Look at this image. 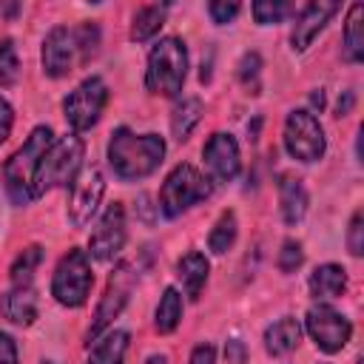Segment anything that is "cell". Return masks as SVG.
<instances>
[{
    "label": "cell",
    "mask_w": 364,
    "mask_h": 364,
    "mask_svg": "<svg viewBox=\"0 0 364 364\" xmlns=\"http://www.w3.org/2000/svg\"><path fill=\"white\" fill-rule=\"evenodd\" d=\"M299 341H301V324L293 316H282L273 324H267V330H264V350L273 358L293 353L299 347Z\"/></svg>",
    "instance_id": "obj_17"
},
{
    "label": "cell",
    "mask_w": 364,
    "mask_h": 364,
    "mask_svg": "<svg viewBox=\"0 0 364 364\" xmlns=\"http://www.w3.org/2000/svg\"><path fill=\"white\" fill-rule=\"evenodd\" d=\"M105 102H108V85L102 77H88L82 80L65 100H63V114H65V122L80 134V131H88L100 122L102 111H105Z\"/></svg>",
    "instance_id": "obj_9"
},
{
    "label": "cell",
    "mask_w": 364,
    "mask_h": 364,
    "mask_svg": "<svg viewBox=\"0 0 364 364\" xmlns=\"http://www.w3.org/2000/svg\"><path fill=\"white\" fill-rule=\"evenodd\" d=\"M165 14H168V6H156V3L136 9V14L131 20V40L134 43H145L154 34H159V28L165 26Z\"/></svg>",
    "instance_id": "obj_24"
},
{
    "label": "cell",
    "mask_w": 364,
    "mask_h": 364,
    "mask_svg": "<svg viewBox=\"0 0 364 364\" xmlns=\"http://www.w3.org/2000/svg\"><path fill=\"white\" fill-rule=\"evenodd\" d=\"M344 290H347V270L341 264L327 262V264H318L310 273V293H313V299H318V301L338 299V296H344Z\"/></svg>",
    "instance_id": "obj_19"
},
{
    "label": "cell",
    "mask_w": 364,
    "mask_h": 364,
    "mask_svg": "<svg viewBox=\"0 0 364 364\" xmlns=\"http://www.w3.org/2000/svg\"><path fill=\"white\" fill-rule=\"evenodd\" d=\"M301 262H304L301 242L287 239V242L282 245V250H279V270H282V273H296V270L301 267Z\"/></svg>",
    "instance_id": "obj_31"
},
{
    "label": "cell",
    "mask_w": 364,
    "mask_h": 364,
    "mask_svg": "<svg viewBox=\"0 0 364 364\" xmlns=\"http://www.w3.org/2000/svg\"><path fill=\"white\" fill-rule=\"evenodd\" d=\"M94 284V273H91V262L88 253L80 247H71L54 267L51 276V296L63 304V307H82L88 301Z\"/></svg>",
    "instance_id": "obj_7"
},
{
    "label": "cell",
    "mask_w": 364,
    "mask_h": 364,
    "mask_svg": "<svg viewBox=\"0 0 364 364\" xmlns=\"http://www.w3.org/2000/svg\"><path fill=\"white\" fill-rule=\"evenodd\" d=\"M43 364H57V361H43Z\"/></svg>",
    "instance_id": "obj_41"
},
{
    "label": "cell",
    "mask_w": 364,
    "mask_h": 364,
    "mask_svg": "<svg viewBox=\"0 0 364 364\" xmlns=\"http://www.w3.org/2000/svg\"><path fill=\"white\" fill-rule=\"evenodd\" d=\"M188 364H216V347L210 341H202L191 350V361Z\"/></svg>",
    "instance_id": "obj_34"
},
{
    "label": "cell",
    "mask_w": 364,
    "mask_h": 364,
    "mask_svg": "<svg viewBox=\"0 0 364 364\" xmlns=\"http://www.w3.org/2000/svg\"><path fill=\"white\" fill-rule=\"evenodd\" d=\"M145 364H168V358H165V355H159V353H156V355H151V358H148V361H145Z\"/></svg>",
    "instance_id": "obj_40"
},
{
    "label": "cell",
    "mask_w": 364,
    "mask_h": 364,
    "mask_svg": "<svg viewBox=\"0 0 364 364\" xmlns=\"http://www.w3.org/2000/svg\"><path fill=\"white\" fill-rule=\"evenodd\" d=\"M225 358H228V364H245V358H247L245 344H242L239 338H230V341L225 344Z\"/></svg>",
    "instance_id": "obj_37"
},
{
    "label": "cell",
    "mask_w": 364,
    "mask_h": 364,
    "mask_svg": "<svg viewBox=\"0 0 364 364\" xmlns=\"http://www.w3.org/2000/svg\"><path fill=\"white\" fill-rule=\"evenodd\" d=\"M353 102H355V97H353V91H344V94L338 97V102H336V117H344V114H350V108H353Z\"/></svg>",
    "instance_id": "obj_38"
},
{
    "label": "cell",
    "mask_w": 364,
    "mask_h": 364,
    "mask_svg": "<svg viewBox=\"0 0 364 364\" xmlns=\"http://www.w3.org/2000/svg\"><path fill=\"white\" fill-rule=\"evenodd\" d=\"M307 191L301 185V179L293 176H282L279 179V208H282V219L287 225H299L307 213Z\"/></svg>",
    "instance_id": "obj_20"
},
{
    "label": "cell",
    "mask_w": 364,
    "mask_h": 364,
    "mask_svg": "<svg viewBox=\"0 0 364 364\" xmlns=\"http://www.w3.org/2000/svg\"><path fill=\"white\" fill-rule=\"evenodd\" d=\"M250 11H253V20L259 26H273V23H282L293 11V6L282 3V0H256L250 6Z\"/></svg>",
    "instance_id": "obj_28"
},
{
    "label": "cell",
    "mask_w": 364,
    "mask_h": 364,
    "mask_svg": "<svg viewBox=\"0 0 364 364\" xmlns=\"http://www.w3.org/2000/svg\"><path fill=\"white\" fill-rule=\"evenodd\" d=\"M125 236H128V230H125V208H122V202L105 205L97 228L91 230V239H88L91 259H97V262L117 259L122 245H125Z\"/></svg>",
    "instance_id": "obj_13"
},
{
    "label": "cell",
    "mask_w": 364,
    "mask_h": 364,
    "mask_svg": "<svg viewBox=\"0 0 364 364\" xmlns=\"http://www.w3.org/2000/svg\"><path fill=\"white\" fill-rule=\"evenodd\" d=\"M0 364H17V344L3 330H0Z\"/></svg>",
    "instance_id": "obj_35"
},
{
    "label": "cell",
    "mask_w": 364,
    "mask_h": 364,
    "mask_svg": "<svg viewBox=\"0 0 364 364\" xmlns=\"http://www.w3.org/2000/svg\"><path fill=\"white\" fill-rule=\"evenodd\" d=\"M344 57H347V63H361L364 60V6L361 3H353L350 11H347Z\"/></svg>",
    "instance_id": "obj_23"
},
{
    "label": "cell",
    "mask_w": 364,
    "mask_h": 364,
    "mask_svg": "<svg viewBox=\"0 0 364 364\" xmlns=\"http://www.w3.org/2000/svg\"><path fill=\"white\" fill-rule=\"evenodd\" d=\"M304 327L313 338V344L321 353H338L347 347L350 336H353V324L344 313L333 310L330 304H313L304 316Z\"/></svg>",
    "instance_id": "obj_11"
},
{
    "label": "cell",
    "mask_w": 364,
    "mask_h": 364,
    "mask_svg": "<svg viewBox=\"0 0 364 364\" xmlns=\"http://www.w3.org/2000/svg\"><path fill=\"white\" fill-rule=\"evenodd\" d=\"M128 330H111L94 338V347L88 353V364H122L128 353Z\"/></svg>",
    "instance_id": "obj_21"
},
{
    "label": "cell",
    "mask_w": 364,
    "mask_h": 364,
    "mask_svg": "<svg viewBox=\"0 0 364 364\" xmlns=\"http://www.w3.org/2000/svg\"><path fill=\"white\" fill-rule=\"evenodd\" d=\"M208 259H205V253H199V250H188L179 262H176V276H179V282H182V287H185V296L191 299V301H196L199 299V293H202V287H205V282H208Z\"/></svg>",
    "instance_id": "obj_18"
},
{
    "label": "cell",
    "mask_w": 364,
    "mask_h": 364,
    "mask_svg": "<svg viewBox=\"0 0 364 364\" xmlns=\"http://www.w3.org/2000/svg\"><path fill=\"white\" fill-rule=\"evenodd\" d=\"M202 159H205V165L216 182H233L242 171L239 142L225 131H216L208 136V142L202 148Z\"/></svg>",
    "instance_id": "obj_14"
},
{
    "label": "cell",
    "mask_w": 364,
    "mask_h": 364,
    "mask_svg": "<svg viewBox=\"0 0 364 364\" xmlns=\"http://www.w3.org/2000/svg\"><path fill=\"white\" fill-rule=\"evenodd\" d=\"M284 148L299 162H318L327 151L324 128L313 111L296 108L284 119Z\"/></svg>",
    "instance_id": "obj_8"
},
{
    "label": "cell",
    "mask_w": 364,
    "mask_h": 364,
    "mask_svg": "<svg viewBox=\"0 0 364 364\" xmlns=\"http://www.w3.org/2000/svg\"><path fill=\"white\" fill-rule=\"evenodd\" d=\"M100 51V28L97 23H80L74 28L68 26H57L46 34L43 40V51H40V63L43 71L54 80L71 74L77 65H85L97 57Z\"/></svg>",
    "instance_id": "obj_1"
},
{
    "label": "cell",
    "mask_w": 364,
    "mask_h": 364,
    "mask_svg": "<svg viewBox=\"0 0 364 364\" xmlns=\"http://www.w3.org/2000/svg\"><path fill=\"white\" fill-rule=\"evenodd\" d=\"M310 102H313V108H318V111H321V108H324V91H321V88H316V91L310 94Z\"/></svg>",
    "instance_id": "obj_39"
},
{
    "label": "cell",
    "mask_w": 364,
    "mask_h": 364,
    "mask_svg": "<svg viewBox=\"0 0 364 364\" xmlns=\"http://www.w3.org/2000/svg\"><path fill=\"white\" fill-rule=\"evenodd\" d=\"M11 125H14V111H11V105L0 97V142H6V139H9Z\"/></svg>",
    "instance_id": "obj_36"
},
{
    "label": "cell",
    "mask_w": 364,
    "mask_h": 364,
    "mask_svg": "<svg viewBox=\"0 0 364 364\" xmlns=\"http://www.w3.org/2000/svg\"><path fill=\"white\" fill-rule=\"evenodd\" d=\"M202 114H205V105H202L199 97H182L171 111V134H173V139L185 142L191 136V131L199 125Z\"/></svg>",
    "instance_id": "obj_22"
},
{
    "label": "cell",
    "mask_w": 364,
    "mask_h": 364,
    "mask_svg": "<svg viewBox=\"0 0 364 364\" xmlns=\"http://www.w3.org/2000/svg\"><path fill=\"white\" fill-rule=\"evenodd\" d=\"M162 159L165 139L159 134H134L131 128H117L108 139V165L122 182L151 176Z\"/></svg>",
    "instance_id": "obj_2"
},
{
    "label": "cell",
    "mask_w": 364,
    "mask_h": 364,
    "mask_svg": "<svg viewBox=\"0 0 364 364\" xmlns=\"http://www.w3.org/2000/svg\"><path fill=\"white\" fill-rule=\"evenodd\" d=\"M40 262H43V247H40V245L26 247V250L14 259V264H11V284H31L34 270L40 267Z\"/></svg>",
    "instance_id": "obj_27"
},
{
    "label": "cell",
    "mask_w": 364,
    "mask_h": 364,
    "mask_svg": "<svg viewBox=\"0 0 364 364\" xmlns=\"http://www.w3.org/2000/svg\"><path fill=\"white\" fill-rule=\"evenodd\" d=\"M210 191H213L210 179H208L199 168L182 162V165H176V168L165 176L162 188H159V210H162L168 219H173V216L185 213L188 208L205 202V199L210 196Z\"/></svg>",
    "instance_id": "obj_6"
},
{
    "label": "cell",
    "mask_w": 364,
    "mask_h": 364,
    "mask_svg": "<svg viewBox=\"0 0 364 364\" xmlns=\"http://www.w3.org/2000/svg\"><path fill=\"white\" fill-rule=\"evenodd\" d=\"M20 77V60H17V51H14V43L11 40H3L0 43V85L9 88L14 85Z\"/></svg>",
    "instance_id": "obj_29"
},
{
    "label": "cell",
    "mask_w": 364,
    "mask_h": 364,
    "mask_svg": "<svg viewBox=\"0 0 364 364\" xmlns=\"http://www.w3.org/2000/svg\"><path fill=\"white\" fill-rule=\"evenodd\" d=\"M82 154H85V145H82V139L77 134H68V136L54 139L48 145V151L43 154L40 165H37L34 185H31V199L43 196L51 188L71 185L74 176L82 168Z\"/></svg>",
    "instance_id": "obj_5"
},
{
    "label": "cell",
    "mask_w": 364,
    "mask_h": 364,
    "mask_svg": "<svg viewBox=\"0 0 364 364\" xmlns=\"http://www.w3.org/2000/svg\"><path fill=\"white\" fill-rule=\"evenodd\" d=\"M179 318H182V296L176 287H165V293L156 304V313H154V324L162 336H168L179 327Z\"/></svg>",
    "instance_id": "obj_25"
},
{
    "label": "cell",
    "mask_w": 364,
    "mask_h": 364,
    "mask_svg": "<svg viewBox=\"0 0 364 364\" xmlns=\"http://www.w3.org/2000/svg\"><path fill=\"white\" fill-rule=\"evenodd\" d=\"M105 193V176L97 165H82L80 173L71 182V193H68V222L74 228H85L91 222V216L97 213L100 202Z\"/></svg>",
    "instance_id": "obj_12"
},
{
    "label": "cell",
    "mask_w": 364,
    "mask_h": 364,
    "mask_svg": "<svg viewBox=\"0 0 364 364\" xmlns=\"http://www.w3.org/2000/svg\"><path fill=\"white\" fill-rule=\"evenodd\" d=\"M336 11H338V3H333V0H313V3H307V6L299 11L296 23H293L290 48H293V51H304V48L318 37V31L330 23V17H333Z\"/></svg>",
    "instance_id": "obj_15"
},
{
    "label": "cell",
    "mask_w": 364,
    "mask_h": 364,
    "mask_svg": "<svg viewBox=\"0 0 364 364\" xmlns=\"http://www.w3.org/2000/svg\"><path fill=\"white\" fill-rule=\"evenodd\" d=\"M259 74H262V57H259L256 51L242 54V60H239V65H236V77H239V82L247 85V88H256Z\"/></svg>",
    "instance_id": "obj_30"
},
{
    "label": "cell",
    "mask_w": 364,
    "mask_h": 364,
    "mask_svg": "<svg viewBox=\"0 0 364 364\" xmlns=\"http://www.w3.org/2000/svg\"><path fill=\"white\" fill-rule=\"evenodd\" d=\"M54 142V134L48 125H37L28 139L23 142V148H17L6 162H3V185L6 193L11 196L14 205H26L31 199V185H34V173L37 165L43 159V154L48 151V145Z\"/></svg>",
    "instance_id": "obj_3"
},
{
    "label": "cell",
    "mask_w": 364,
    "mask_h": 364,
    "mask_svg": "<svg viewBox=\"0 0 364 364\" xmlns=\"http://www.w3.org/2000/svg\"><path fill=\"white\" fill-rule=\"evenodd\" d=\"M0 313L20 327L34 324L37 318V293L31 284H11L3 296H0Z\"/></svg>",
    "instance_id": "obj_16"
},
{
    "label": "cell",
    "mask_w": 364,
    "mask_h": 364,
    "mask_svg": "<svg viewBox=\"0 0 364 364\" xmlns=\"http://www.w3.org/2000/svg\"><path fill=\"white\" fill-rule=\"evenodd\" d=\"M134 273H131V267L128 264H117V270L111 273V279H108V284H105V293H102V299H100V304H97V310H94V318H91V327H88V333H85V341L91 344L94 338H100L108 327H111V321L125 310V304H128V296H131V287H134Z\"/></svg>",
    "instance_id": "obj_10"
},
{
    "label": "cell",
    "mask_w": 364,
    "mask_h": 364,
    "mask_svg": "<svg viewBox=\"0 0 364 364\" xmlns=\"http://www.w3.org/2000/svg\"><path fill=\"white\" fill-rule=\"evenodd\" d=\"M208 14H210V20L213 23H219V26H225V23H230L236 14H239V3H228V0H213V3H208Z\"/></svg>",
    "instance_id": "obj_33"
},
{
    "label": "cell",
    "mask_w": 364,
    "mask_h": 364,
    "mask_svg": "<svg viewBox=\"0 0 364 364\" xmlns=\"http://www.w3.org/2000/svg\"><path fill=\"white\" fill-rule=\"evenodd\" d=\"M188 74V48L179 37H162L148 51L145 88L156 97H179Z\"/></svg>",
    "instance_id": "obj_4"
},
{
    "label": "cell",
    "mask_w": 364,
    "mask_h": 364,
    "mask_svg": "<svg viewBox=\"0 0 364 364\" xmlns=\"http://www.w3.org/2000/svg\"><path fill=\"white\" fill-rule=\"evenodd\" d=\"M236 233H239L236 213H233V210H222L219 219L213 222L210 233H208V247H210V253H216V256L228 253V250L233 247V242H236Z\"/></svg>",
    "instance_id": "obj_26"
},
{
    "label": "cell",
    "mask_w": 364,
    "mask_h": 364,
    "mask_svg": "<svg viewBox=\"0 0 364 364\" xmlns=\"http://www.w3.org/2000/svg\"><path fill=\"white\" fill-rule=\"evenodd\" d=\"M347 250L353 256H361L364 253V210L361 208L350 219V228H347Z\"/></svg>",
    "instance_id": "obj_32"
}]
</instances>
